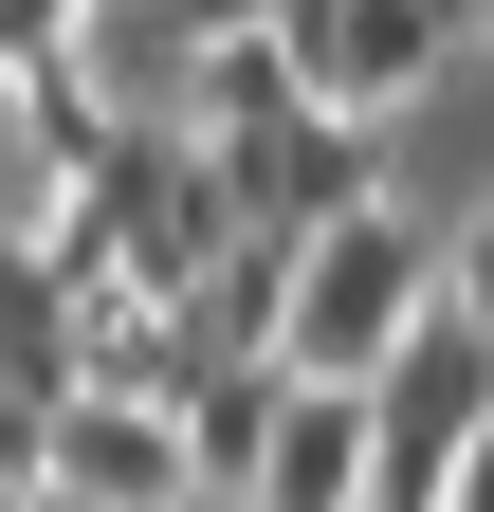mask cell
Instances as JSON below:
<instances>
[{
  "label": "cell",
  "instance_id": "obj_6",
  "mask_svg": "<svg viewBox=\"0 0 494 512\" xmlns=\"http://www.w3.org/2000/svg\"><path fill=\"white\" fill-rule=\"evenodd\" d=\"M385 494V403L366 384H293L275 458H257V512H366Z\"/></svg>",
  "mask_w": 494,
  "mask_h": 512
},
{
  "label": "cell",
  "instance_id": "obj_9",
  "mask_svg": "<svg viewBox=\"0 0 494 512\" xmlns=\"http://www.w3.org/2000/svg\"><path fill=\"white\" fill-rule=\"evenodd\" d=\"M312 110V74H293V37H202V74H183V128L202 147H257V128Z\"/></svg>",
  "mask_w": 494,
  "mask_h": 512
},
{
  "label": "cell",
  "instance_id": "obj_15",
  "mask_svg": "<svg viewBox=\"0 0 494 512\" xmlns=\"http://www.w3.org/2000/svg\"><path fill=\"white\" fill-rule=\"evenodd\" d=\"M0 512H55V494H0Z\"/></svg>",
  "mask_w": 494,
  "mask_h": 512
},
{
  "label": "cell",
  "instance_id": "obj_13",
  "mask_svg": "<svg viewBox=\"0 0 494 512\" xmlns=\"http://www.w3.org/2000/svg\"><path fill=\"white\" fill-rule=\"evenodd\" d=\"M458 512H494V439H476V458H458Z\"/></svg>",
  "mask_w": 494,
  "mask_h": 512
},
{
  "label": "cell",
  "instance_id": "obj_5",
  "mask_svg": "<svg viewBox=\"0 0 494 512\" xmlns=\"http://www.w3.org/2000/svg\"><path fill=\"white\" fill-rule=\"evenodd\" d=\"M366 403H385V458H403V476H458L476 439H494V330L440 293V330H421L385 384H366Z\"/></svg>",
  "mask_w": 494,
  "mask_h": 512
},
{
  "label": "cell",
  "instance_id": "obj_4",
  "mask_svg": "<svg viewBox=\"0 0 494 512\" xmlns=\"http://www.w3.org/2000/svg\"><path fill=\"white\" fill-rule=\"evenodd\" d=\"M183 494H202L183 403H110V384L55 403V512H183Z\"/></svg>",
  "mask_w": 494,
  "mask_h": 512
},
{
  "label": "cell",
  "instance_id": "obj_1",
  "mask_svg": "<svg viewBox=\"0 0 494 512\" xmlns=\"http://www.w3.org/2000/svg\"><path fill=\"white\" fill-rule=\"evenodd\" d=\"M421 330H440V238H421L403 202L385 220H348V238H312V256H293V384H385Z\"/></svg>",
  "mask_w": 494,
  "mask_h": 512
},
{
  "label": "cell",
  "instance_id": "obj_8",
  "mask_svg": "<svg viewBox=\"0 0 494 512\" xmlns=\"http://www.w3.org/2000/svg\"><path fill=\"white\" fill-rule=\"evenodd\" d=\"M275 421H293V366H275V348H257V366H202V384H183V458H202V494H257Z\"/></svg>",
  "mask_w": 494,
  "mask_h": 512
},
{
  "label": "cell",
  "instance_id": "obj_10",
  "mask_svg": "<svg viewBox=\"0 0 494 512\" xmlns=\"http://www.w3.org/2000/svg\"><path fill=\"white\" fill-rule=\"evenodd\" d=\"M55 55H74V0H0V92L55 74Z\"/></svg>",
  "mask_w": 494,
  "mask_h": 512
},
{
  "label": "cell",
  "instance_id": "obj_14",
  "mask_svg": "<svg viewBox=\"0 0 494 512\" xmlns=\"http://www.w3.org/2000/svg\"><path fill=\"white\" fill-rule=\"evenodd\" d=\"M183 512H257V494H183Z\"/></svg>",
  "mask_w": 494,
  "mask_h": 512
},
{
  "label": "cell",
  "instance_id": "obj_16",
  "mask_svg": "<svg viewBox=\"0 0 494 512\" xmlns=\"http://www.w3.org/2000/svg\"><path fill=\"white\" fill-rule=\"evenodd\" d=\"M476 37H494V0H476Z\"/></svg>",
  "mask_w": 494,
  "mask_h": 512
},
{
  "label": "cell",
  "instance_id": "obj_12",
  "mask_svg": "<svg viewBox=\"0 0 494 512\" xmlns=\"http://www.w3.org/2000/svg\"><path fill=\"white\" fill-rule=\"evenodd\" d=\"M440 293H458V311H476V330H494V202H476V220L440 238Z\"/></svg>",
  "mask_w": 494,
  "mask_h": 512
},
{
  "label": "cell",
  "instance_id": "obj_3",
  "mask_svg": "<svg viewBox=\"0 0 494 512\" xmlns=\"http://www.w3.org/2000/svg\"><path fill=\"white\" fill-rule=\"evenodd\" d=\"M238 165V220L257 238H348V220H385V128H348V110H293V128H257V147H220Z\"/></svg>",
  "mask_w": 494,
  "mask_h": 512
},
{
  "label": "cell",
  "instance_id": "obj_2",
  "mask_svg": "<svg viewBox=\"0 0 494 512\" xmlns=\"http://www.w3.org/2000/svg\"><path fill=\"white\" fill-rule=\"evenodd\" d=\"M458 37H476V0H312L293 19V74H312V110L385 128V110H421L458 74Z\"/></svg>",
  "mask_w": 494,
  "mask_h": 512
},
{
  "label": "cell",
  "instance_id": "obj_11",
  "mask_svg": "<svg viewBox=\"0 0 494 512\" xmlns=\"http://www.w3.org/2000/svg\"><path fill=\"white\" fill-rule=\"evenodd\" d=\"M0 494H55V403H19V384H0Z\"/></svg>",
  "mask_w": 494,
  "mask_h": 512
},
{
  "label": "cell",
  "instance_id": "obj_7",
  "mask_svg": "<svg viewBox=\"0 0 494 512\" xmlns=\"http://www.w3.org/2000/svg\"><path fill=\"white\" fill-rule=\"evenodd\" d=\"M74 74L129 110V128H183V74H202V19L183 0H74Z\"/></svg>",
  "mask_w": 494,
  "mask_h": 512
}]
</instances>
